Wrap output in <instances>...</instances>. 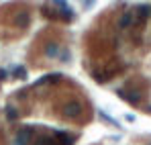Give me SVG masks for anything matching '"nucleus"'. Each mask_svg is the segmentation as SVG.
<instances>
[{"label":"nucleus","instance_id":"1","mask_svg":"<svg viewBox=\"0 0 151 145\" xmlns=\"http://www.w3.org/2000/svg\"><path fill=\"white\" fill-rule=\"evenodd\" d=\"M51 4L63 14V19H68V21H72L74 19V8L68 4V0H51Z\"/></svg>","mask_w":151,"mask_h":145},{"label":"nucleus","instance_id":"2","mask_svg":"<svg viewBox=\"0 0 151 145\" xmlns=\"http://www.w3.org/2000/svg\"><path fill=\"white\" fill-rule=\"evenodd\" d=\"M53 137H55V141H59V145H74L76 141V135H70L65 131H55Z\"/></svg>","mask_w":151,"mask_h":145},{"label":"nucleus","instance_id":"3","mask_svg":"<svg viewBox=\"0 0 151 145\" xmlns=\"http://www.w3.org/2000/svg\"><path fill=\"white\" fill-rule=\"evenodd\" d=\"M31 137H33V129H21L19 131V135H17V139H14V145H27L31 141Z\"/></svg>","mask_w":151,"mask_h":145},{"label":"nucleus","instance_id":"4","mask_svg":"<svg viewBox=\"0 0 151 145\" xmlns=\"http://www.w3.org/2000/svg\"><path fill=\"white\" fill-rule=\"evenodd\" d=\"M63 113H65L68 117H78V115L82 113V106H80V102H68L65 108H63Z\"/></svg>","mask_w":151,"mask_h":145},{"label":"nucleus","instance_id":"5","mask_svg":"<svg viewBox=\"0 0 151 145\" xmlns=\"http://www.w3.org/2000/svg\"><path fill=\"white\" fill-rule=\"evenodd\" d=\"M12 76H14V78H21V80H25V78H27V70L23 68V66H17V68L12 70Z\"/></svg>","mask_w":151,"mask_h":145},{"label":"nucleus","instance_id":"6","mask_svg":"<svg viewBox=\"0 0 151 145\" xmlns=\"http://www.w3.org/2000/svg\"><path fill=\"white\" fill-rule=\"evenodd\" d=\"M6 115H8V119H10V121H12V119H17V110H14L12 106H8V108H6Z\"/></svg>","mask_w":151,"mask_h":145},{"label":"nucleus","instance_id":"7","mask_svg":"<svg viewBox=\"0 0 151 145\" xmlns=\"http://www.w3.org/2000/svg\"><path fill=\"white\" fill-rule=\"evenodd\" d=\"M47 55H53V57H55V55H57V45H53V47H49V51H47Z\"/></svg>","mask_w":151,"mask_h":145}]
</instances>
